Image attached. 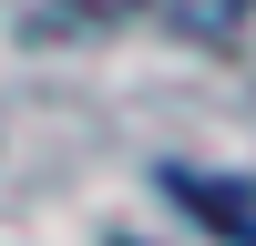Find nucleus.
<instances>
[{"label": "nucleus", "mask_w": 256, "mask_h": 246, "mask_svg": "<svg viewBox=\"0 0 256 246\" xmlns=\"http://www.w3.org/2000/svg\"><path fill=\"white\" fill-rule=\"evenodd\" d=\"M164 195H174L184 216H205L226 246H256V184H226V174H184V164H164Z\"/></svg>", "instance_id": "1"}, {"label": "nucleus", "mask_w": 256, "mask_h": 246, "mask_svg": "<svg viewBox=\"0 0 256 246\" xmlns=\"http://www.w3.org/2000/svg\"><path fill=\"white\" fill-rule=\"evenodd\" d=\"M154 10H164V20H174V31H184V41H236V31H246V10H256V0H154Z\"/></svg>", "instance_id": "2"}, {"label": "nucleus", "mask_w": 256, "mask_h": 246, "mask_svg": "<svg viewBox=\"0 0 256 246\" xmlns=\"http://www.w3.org/2000/svg\"><path fill=\"white\" fill-rule=\"evenodd\" d=\"M144 0H52V20H134Z\"/></svg>", "instance_id": "3"}]
</instances>
